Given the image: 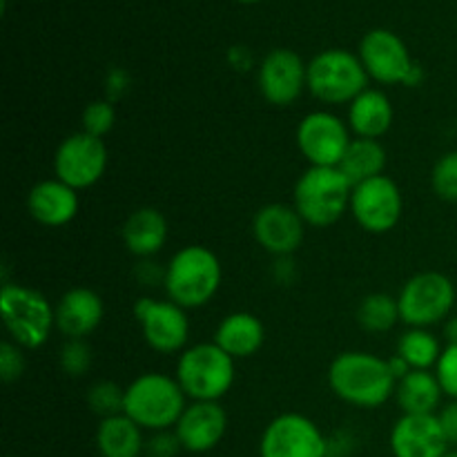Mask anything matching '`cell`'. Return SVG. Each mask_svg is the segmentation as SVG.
Instances as JSON below:
<instances>
[{"instance_id": "obj_1", "label": "cell", "mask_w": 457, "mask_h": 457, "mask_svg": "<svg viewBox=\"0 0 457 457\" xmlns=\"http://www.w3.org/2000/svg\"><path fill=\"white\" fill-rule=\"evenodd\" d=\"M328 386L346 404L379 409L395 395L397 382L388 369V360L366 351H346L330 364Z\"/></svg>"}, {"instance_id": "obj_2", "label": "cell", "mask_w": 457, "mask_h": 457, "mask_svg": "<svg viewBox=\"0 0 457 457\" xmlns=\"http://www.w3.org/2000/svg\"><path fill=\"white\" fill-rule=\"evenodd\" d=\"M221 262L212 250L199 244L177 250L165 266V295L186 311L208 306L221 288Z\"/></svg>"}, {"instance_id": "obj_3", "label": "cell", "mask_w": 457, "mask_h": 457, "mask_svg": "<svg viewBox=\"0 0 457 457\" xmlns=\"http://www.w3.org/2000/svg\"><path fill=\"white\" fill-rule=\"evenodd\" d=\"M186 400L187 395L179 386L177 378L147 370L125 388L123 415L137 422L143 431H170L187 409Z\"/></svg>"}, {"instance_id": "obj_4", "label": "cell", "mask_w": 457, "mask_h": 457, "mask_svg": "<svg viewBox=\"0 0 457 457\" xmlns=\"http://www.w3.org/2000/svg\"><path fill=\"white\" fill-rule=\"evenodd\" d=\"M353 183L339 168H308L295 183L293 205L306 226L328 228L351 210Z\"/></svg>"}, {"instance_id": "obj_5", "label": "cell", "mask_w": 457, "mask_h": 457, "mask_svg": "<svg viewBox=\"0 0 457 457\" xmlns=\"http://www.w3.org/2000/svg\"><path fill=\"white\" fill-rule=\"evenodd\" d=\"M235 361L214 342H201L179 355L174 378L187 400L219 402L232 391L237 378Z\"/></svg>"}, {"instance_id": "obj_6", "label": "cell", "mask_w": 457, "mask_h": 457, "mask_svg": "<svg viewBox=\"0 0 457 457\" xmlns=\"http://www.w3.org/2000/svg\"><path fill=\"white\" fill-rule=\"evenodd\" d=\"M0 311L13 344L29 351L45 346L56 326V308L43 293L29 286L4 281L0 290Z\"/></svg>"}, {"instance_id": "obj_7", "label": "cell", "mask_w": 457, "mask_h": 457, "mask_svg": "<svg viewBox=\"0 0 457 457\" xmlns=\"http://www.w3.org/2000/svg\"><path fill=\"white\" fill-rule=\"evenodd\" d=\"M369 85L360 56L346 49H326L308 62V92L326 105H351Z\"/></svg>"}, {"instance_id": "obj_8", "label": "cell", "mask_w": 457, "mask_h": 457, "mask_svg": "<svg viewBox=\"0 0 457 457\" xmlns=\"http://www.w3.org/2000/svg\"><path fill=\"white\" fill-rule=\"evenodd\" d=\"M455 284L442 272L413 275L397 295L400 320L409 328H428L449 320L455 306Z\"/></svg>"}, {"instance_id": "obj_9", "label": "cell", "mask_w": 457, "mask_h": 457, "mask_svg": "<svg viewBox=\"0 0 457 457\" xmlns=\"http://www.w3.org/2000/svg\"><path fill=\"white\" fill-rule=\"evenodd\" d=\"M351 128L333 112H311L303 116L295 132L299 152L311 168H339L348 145Z\"/></svg>"}, {"instance_id": "obj_10", "label": "cell", "mask_w": 457, "mask_h": 457, "mask_svg": "<svg viewBox=\"0 0 457 457\" xmlns=\"http://www.w3.org/2000/svg\"><path fill=\"white\" fill-rule=\"evenodd\" d=\"M110 163V152L103 138L87 132H76L61 141L54 154V174L70 187L87 190L96 186Z\"/></svg>"}, {"instance_id": "obj_11", "label": "cell", "mask_w": 457, "mask_h": 457, "mask_svg": "<svg viewBox=\"0 0 457 457\" xmlns=\"http://www.w3.org/2000/svg\"><path fill=\"white\" fill-rule=\"evenodd\" d=\"M321 428L302 413H281L263 428L259 457H328Z\"/></svg>"}, {"instance_id": "obj_12", "label": "cell", "mask_w": 457, "mask_h": 457, "mask_svg": "<svg viewBox=\"0 0 457 457\" xmlns=\"http://www.w3.org/2000/svg\"><path fill=\"white\" fill-rule=\"evenodd\" d=\"M348 212L361 230L370 235H386L400 223L404 212V196L400 186L391 177L382 174L353 187Z\"/></svg>"}, {"instance_id": "obj_13", "label": "cell", "mask_w": 457, "mask_h": 457, "mask_svg": "<svg viewBox=\"0 0 457 457\" xmlns=\"http://www.w3.org/2000/svg\"><path fill=\"white\" fill-rule=\"evenodd\" d=\"M134 317L141 326L143 339L152 351L161 355L183 353L190 339V320L186 308L177 306L170 299L141 297L134 303Z\"/></svg>"}, {"instance_id": "obj_14", "label": "cell", "mask_w": 457, "mask_h": 457, "mask_svg": "<svg viewBox=\"0 0 457 457\" xmlns=\"http://www.w3.org/2000/svg\"><path fill=\"white\" fill-rule=\"evenodd\" d=\"M360 61L369 79L382 85H406L411 71L418 65L400 36L388 29H373L364 36L360 45Z\"/></svg>"}, {"instance_id": "obj_15", "label": "cell", "mask_w": 457, "mask_h": 457, "mask_svg": "<svg viewBox=\"0 0 457 457\" xmlns=\"http://www.w3.org/2000/svg\"><path fill=\"white\" fill-rule=\"evenodd\" d=\"M257 83L270 105L288 107L308 87V65L293 49H275L259 65Z\"/></svg>"}, {"instance_id": "obj_16", "label": "cell", "mask_w": 457, "mask_h": 457, "mask_svg": "<svg viewBox=\"0 0 457 457\" xmlns=\"http://www.w3.org/2000/svg\"><path fill=\"white\" fill-rule=\"evenodd\" d=\"M253 235L266 253L279 257H290L297 253L306 235V223L299 217L295 205L268 204L254 214Z\"/></svg>"}, {"instance_id": "obj_17", "label": "cell", "mask_w": 457, "mask_h": 457, "mask_svg": "<svg viewBox=\"0 0 457 457\" xmlns=\"http://www.w3.org/2000/svg\"><path fill=\"white\" fill-rule=\"evenodd\" d=\"M228 428V413L219 402H192L174 427L183 451L208 453L223 440Z\"/></svg>"}, {"instance_id": "obj_18", "label": "cell", "mask_w": 457, "mask_h": 457, "mask_svg": "<svg viewBox=\"0 0 457 457\" xmlns=\"http://www.w3.org/2000/svg\"><path fill=\"white\" fill-rule=\"evenodd\" d=\"M449 446L437 415H402L391 428L395 457H445Z\"/></svg>"}, {"instance_id": "obj_19", "label": "cell", "mask_w": 457, "mask_h": 457, "mask_svg": "<svg viewBox=\"0 0 457 457\" xmlns=\"http://www.w3.org/2000/svg\"><path fill=\"white\" fill-rule=\"evenodd\" d=\"M79 192L58 179L36 183L27 195V212L45 228H62L79 214Z\"/></svg>"}, {"instance_id": "obj_20", "label": "cell", "mask_w": 457, "mask_h": 457, "mask_svg": "<svg viewBox=\"0 0 457 457\" xmlns=\"http://www.w3.org/2000/svg\"><path fill=\"white\" fill-rule=\"evenodd\" d=\"M105 303L89 288H71L56 303V328L67 339H85L101 326Z\"/></svg>"}, {"instance_id": "obj_21", "label": "cell", "mask_w": 457, "mask_h": 457, "mask_svg": "<svg viewBox=\"0 0 457 457\" xmlns=\"http://www.w3.org/2000/svg\"><path fill=\"white\" fill-rule=\"evenodd\" d=\"M266 342L263 321L253 312H230L223 317L214 333V344L232 360H245L262 351Z\"/></svg>"}, {"instance_id": "obj_22", "label": "cell", "mask_w": 457, "mask_h": 457, "mask_svg": "<svg viewBox=\"0 0 457 457\" xmlns=\"http://www.w3.org/2000/svg\"><path fill=\"white\" fill-rule=\"evenodd\" d=\"M395 110L382 89H364L355 101L348 105V128L355 138H379L393 128Z\"/></svg>"}, {"instance_id": "obj_23", "label": "cell", "mask_w": 457, "mask_h": 457, "mask_svg": "<svg viewBox=\"0 0 457 457\" xmlns=\"http://www.w3.org/2000/svg\"><path fill=\"white\" fill-rule=\"evenodd\" d=\"M120 237L134 257L152 259L168 241V219L156 208H138L125 219Z\"/></svg>"}, {"instance_id": "obj_24", "label": "cell", "mask_w": 457, "mask_h": 457, "mask_svg": "<svg viewBox=\"0 0 457 457\" xmlns=\"http://www.w3.org/2000/svg\"><path fill=\"white\" fill-rule=\"evenodd\" d=\"M442 397L445 391L431 370H411L395 388L397 406L404 415H437Z\"/></svg>"}, {"instance_id": "obj_25", "label": "cell", "mask_w": 457, "mask_h": 457, "mask_svg": "<svg viewBox=\"0 0 457 457\" xmlns=\"http://www.w3.org/2000/svg\"><path fill=\"white\" fill-rule=\"evenodd\" d=\"M96 446L101 457H141L145 451L143 428L123 413L105 418L98 424Z\"/></svg>"}, {"instance_id": "obj_26", "label": "cell", "mask_w": 457, "mask_h": 457, "mask_svg": "<svg viewBox=\"0 0 457 457\" xmlns=\"http://www.w3.org/2000/svg\"><path fill=\"white\" fill-rule=\"evenodd\" d=\"M384 168H386V150L375 138H353L339 163V170L353 183V187L382 177Z\"/></svg>"}, {"instance_id": "obj_27", "label": "cell", "mask_w": 457, "mask_h": 457, "mask_svg": "<svg viewBox=\"0 0 457 457\" xmlns=\"http://www.w3.org/2000/svg\"><path fill=\"white\" fill-rule=\"evenodd\" d=\"M442 344L428 328H409L397 342V355L413 370H431L442 355Z\"/></svg>"}, {"instance_id": "obj_28", "label": "cell", "mask_w": 457, "mask_h": 457, "mask_svg": "<svg viewBox=\"0 0 457 457\" xmlns=\"http://www.w3.org/2000/svg\"><path fill=\"white\" fill-rule=\"evenodd\" d=\"M400 320V306L397 297L386 293H370L357 306V324L366 333H388L395 328Z\"/></svg>"}, {"instance_id": "obj_29", "label": "cell", "mask_w": 457, "mask_h": 457, "mask_svg": "<svg viewBox=\"0 0 457 457\" xmlns=\"http://www.w3.org/2000/svg\"><path fill=\"white\" fill-rule=\"evenodd\" d=\"M87 404L94 413L101 415V420L120 415L125 404V388H120L116 382H110V379H101L89 388Z\"/></svg>"}, {"instance_id": "obj_30", "label": "cell", "mask_w": 457, "mask_h": 457, "mask_svg": "<svg viewBox=\"0 0 457 457\" xmlns=\"http://www.w3.org/2000/svg\"><path fill=\"white\" fill-rule=\"evenodd\" d=\"M431 187L442 201L457 204V150L442 154L433 165Z\"/></svg>"}, {"instance_id": "obj_31", "label": "cell", "mask_w": 457, "mask_h": 457, "mask_svg": "<svg viewBox=\"0 0 457 457\" xmlns=\"http://www.w3.org/2000/svg\"><path fill=\"white\" fill-rule=\"evenodd\" d=\"M80 123H83V132L92 134V137L103 138L105 134H110L116 123V110L112 101L101 98V101H92L89 105H85Z\"/></svg>"}, {"instance_id": "obj_32", "label": "cell", "mask_w": 457, "mask_h": 457, "mask_svg": "<svg viewBox=\"0 0 457 457\" xmlns=\"http://www.w3.org/2000/svg\"><path fill=\"white\" fill-rule=\"evenodd\" d=\"M92 366V348L85 344V339H67L61 348V369L70 378H83Z\"/></svg>"}, {"instance_id": "obj_33", "label": "cell", "mask_w": 457, "mask_h": 457, "mask_svg": "<svg viewBox=\"0 0 457 457\" xmlns=\"http://www.w3.org/2000/svg\"><path fill=\"white\" fill-rule=\"evenodd\" d=\"M436 378L445 395L457 400V344H446L440 360H437Z\"/></svg>"}, {"instance_id": "obj_34", "label": "cell", "mask_w": 457, "mask_h": 457, "mask_svg": "<svg viewBox=\"0 0 457 457\" xmlns=\"http://www.w3.org/2000/svg\"><path fill=\"white\" fill-rule=\"evenodd\" d=\"M25 373V355L13 342L0 344V378L4 384L18 382Z\"/></svg>"}, {"instance_id": "obj_35", "label": "cell", "mask_w": 457, "mask_h": 457, "mask_svg": "<svg viewBox=\"0 0 457 457\" xmlns=\"http://www.w3.org/2000/svg\"><path fill=\"white\" fill-rule=\"evenodd\" d=\"M181 442H179L174 428L170 431H159L145 442V453L147 457H177L179 451H181Z\"/></svg>"}, {"instance_id": "obj_36", "label": "cell", "mask_w": 457, "mask_h": 457, "mask_svg": "<svg viewBox=\"0 0 457 457\" xmlns=\"http://www.w3.org/2000/svg\"><path fill=\"white\" fill-rule=\"evenodd\" d=\"M437 420H440V427L445 431L446 442L451 446H457V400H451L449 404L442 406L437 411Z\"/></svg>"}, {"instance_id": "obj_37", "label": "cell", "mask_w": 457, "mask_h": 457, "mask_svg": "<svg viewBox=\"0 0 457 457\" xmlns=\"http://www.w3.org/2000/svg\"><path fill=\"white\" fill-rule=\"evenodd\" d=\"M125 92H128V74L120 70L112 71V74L107 76V94H110L107 101H119Z\"/></svg>"}, {"instance_id": "obj_38", "label": "cell", "mask_w": 457, "mask_h": 457, "mask_svg": "<svg viewBox=\"0 0 457 457\" xmlns=\"http://www.w3.org/2000/svg\"><path fill=\"white\" fill-rule=\"evenodd\" d=\"M388 369H391V373H393V378H395V382L404 379L406 375H409L411 370H413L409 364H406L404 360H402L400 355H397V353L391 357V360H388Z\"/></svg>"}, {"instance_id": "obj_39", "label": "cell", "mask_w": 457, "mask_h": 457, "mask_svg": "<svg viewBox=\"0 0 457 457\" xmlns=\"http://www.w3.org/2000/svg\"><path fill=\"white\" fill-rule=\"evenodd\" d=\"M445 337H446V342H449V344H457V315L446 320Z\"/></svg>"}, {"instance_id": "obj_40", "label": "cell", "mask_w": 457, "mask_h": 457, "mask_svg": "<svg viewBox=\"0 0 457 457\" xmlns=\"http://www.w3.org/2000/svg\"><path fill=\"white\" fill-rule=\"evenodd\" d=\"M445 457H457V451H449Z\"/></svg>"}, {"instance_id": "obj_41", "label": "cell", "mask_w": 457, "mask_h": 457, "mask_svg": "<svg viewBox=\"0 0 457 457\" xmlns=\"http://www.w3.org/2000/svg\"><path fill=\"white\" fill-rule=\"evenodd\" d=\"M241 3H257V0H241Z\"/></svg>"}]
</instances>
